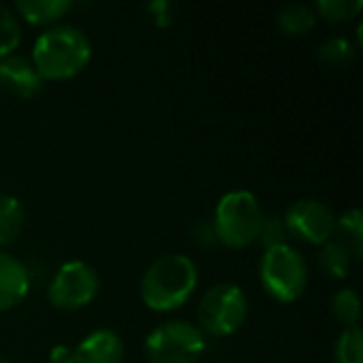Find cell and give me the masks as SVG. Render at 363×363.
<instances>
[{
    "label": "cell",
    "instance_id": "obj_1",
    "mask_svg": "<svg viewBox=\"0 0 363 363\" xmlns=\"http://www.w3.org/2000/svg\"><path fill=\"white\" fill-rule=\"evenodd\" d=\"M198 285V268L194 259L170 253L155 259L140 283L143 302L155 313H168L183 306Z\"/></svg>",
    "mask_w": 363,
    "mask_h": 363
},
{
    "label": "cell",
    "instance_id": "obj_2",
    "mask_svg": "<svg viewBox=\"0 0 363 363\" xmlns=\"http://www.w3.org/2000/svg\"><path fill=\"white\" fill-rule=\"evenodd\" d=\"M91 60L87 34L74 26H55L43 32L32 49V64L40 79H70Z\"/></svg>",
    "mask_w": 363,
    "mask_h": 363
},
{
    "label": "cell",
    "instance_id": "obj_3",
    "mask_svg": "<svg viewBox=\"0 0 363 363\" xmlns=\"http://www.w3.org/2000/svg\"><path fill=\"white\" fill-rule=\"evenodd\" d=\"M264 223V213L257 198L251 191L238 189L225 194L215 211V234L217 238L232 247L240 249L257 240Z\"/></svg>",
    "mask_w": 363,
    "mask_h": 363
},
{
    "label": "cell",
    "instance_id": "obj_4",
    "mask_svg": "<svg viewBox=\"0 0 363 363\" xmlns=\"http://www.w3.org/2000/svg\"><path fill=\"white\" fill-rule=\"evenodd\" d=\"M264 289L279 302L298 300L308 285V266L302 253L289 245L268 249L259 264Z\"/></svg>",
    "mask_w": 363,
    "mask_h": 363
},
{
    "label": "cell",
    "instance_id": "obj_5",
    "mask_svg": "<svg viewBox=\"0 0 363 363\" xmlns=\"http://www.w3.org/2000/svg\"><path fill=\"white\" fill-rule=\"evenodd\" d=\"M249 315L245 291L234 283H219L208 289L198 304V321L211 336H232Z\"/></svg>",
    "mask_w": 363,
    "mask_h": 363
},
{
    "label": "cell",
    "instance_id": "obj_6",
    "mask_svg": "<svg viewBox=\"0 0 363 363\" xmlns=\"http://www.w3.org/2000/svg\"><path fill=\"white\" fill-rule=\"evenodd\" d=\"M206 351V338L200 328L187 321H168L155 328L145 342L151 363H198Z\"/></svg>",
    "mask_w": 363,
    "mask_h": 363
},
{
    "label": "cell",
    "instance_id": "obj_7",
    "mask_svg": "<svg viewBox=\"0 0 363 363\" xmlns=\"http://www.w3.org/2000/svg\"><path fill=\"white\" fill-rule=\"evenodd\" d=\"M100 289L98 274L85 262H66L47 289L49 302L60 311H79L87 306Z\"/></svg>",
    "mask_w": 363,
    "mask_h": 363
},
{
    "label": "cell",
    "instance_id": "obj_8",
    "mask_svg": "<svg viewBox=\"0 0 363 363\" xmlns=\"http://www.w3.org/2000/svg\"><path fill=\"white\" fill-rule=\"evenodd\" d=\"M283 223L287 228V234L311 245H325L336 228V219L330 206L313 198L294 202L287 208Z\"/></svg>",
    "mask_w": 363,
    "mask_h": 363
},
{
    "label": "cell",
    "instance_id": "obj_9",
    "mask_svg": "<svg viewBox=\"0 0 363 363\" xmlns=\"http://www.w3.org/2000/svg\"><path fill=\"white\" fill-rule=\"evenodd\" d=\"M0 87L21 98H32L40 91L43 79L32 60L23 55H6L0 57Z\"/></svg>",
    "mask_w": 363,
    "mask_h": 363
},
{
    "label": "cell",
    "instance_id": "obj_10",
    "mask_svg": "<svg viewBox=\"0 0 363 363\" xmlns=\"http://www.w3.org/2000/svg\"><path fill=\"white\" fill-rule=\"evenodd\" d=\"M30 291V274L26 266L0 251V313L15 308Z\"/></svg>",
    "mask_w": 363,
    "mask_h": 363
},
{
    "label": "cell",
    "instance_id": "obj_11",
    "mask_svg": "<svg viewBox=\"0 0 363 363\" xmlns=\"http://www.w3.org/2000/svg\"><path fill=\"white\" fill-rule=\"evenodd\" d=\"M123 355V340L111 330H98L74 349V363H121Z\"/></svg>",
    "mask_w": 363,
    "mask_h": 363
},
{
    "label": "cell",
    "instance_id": "obj_12",
    "mask_svg": "<svg viewBox=\"0 0 363 363\" xmlns=\"http://www.w3.org/2000/svg\"><path fill=\"white\" fill-rule=\"evenodd\" d=\"M15 6L26 21L34 26H47L64 17L72 9V2L68 0H17Z\"/></svg>",
    "mask_w": 363,
    "mask_h": 363
},
{
    "label": "cell",
    "instance_id": "obj_13",
    "mask_svg": "<svg viewBox=\"0 0 363 363\" xmlns=\"http://www.w3.org/2000/svg\"><path fill=\"white\" fill-rule=\"evenodd\" d=\"M334 232L338 234V240L353 259H359L363 253V215L359 208L347 211L338 221Z\"/></svg>",
    "mask_w": 363,
    "mask_h": 363
},
{
    "label": "cell",
    "instance_id": "obj_14",
    "mask_svg": "<svg viewBox=\"0 0 363 363\" xmlns=\"http://www.w3.org/2000/svg\"><path fill=\"white\" fill-rule=\"evenodd\" d=\"M279 28L289 36L306 34L315 28V11L302 2L285 4L279 11Z\"/></svg>",
    "mask_w": 363,
    "mask_h": 363
},
{
    "label": "cell",
    "instance_id": "obj_15",
    "mask_svg": "<svg viewBox=\"0 0 363 363\" xmlns=\"http://www.w3.org/2000/svg\"><path fill=\"white\" fill-rule=\"evenodd\" d=\"M23 228V208L17 198L0 196V247L15 240Z\"/></svg>",
    "mask_w": 363,
    "mask_h": 363
},
{
    "label": "cell",
    "instance_id": "obj_16",
    "mask_svg": "<svg viewBox=\"0 0 363 363\" xmlns=\"http://www.w3.org/2000/svg\"><path fill=\"white\" fill-rule=\"evenodd\" d=\"M351 262H353V257L349 255V251L336 240L325 242V247L319 255V264H321L323 272L334 279H347L349 270H351Z\"/></svg>",
    "mask_w": 363,
    "mask_h": 363
},
{
    "label": "cell",
    "instance_id": "obj_17",
    "mask_svg": "<svg viewBox=\"0 0 363 363\" xmlns=\"http://www.w3.org/2000/svg\"><path fill=\"white\" fill-rule=\"evenodd\" d=\"M332 313L338 321H342L347 328H355L362 317V302L359 296L353 289H340L332 298Z\"/></svg>",
    "mask_w": 363,
    "mask_h": 363
},
{
    "label": "cell",
    "instance_id": "obj_18",
    "mask_svg": "<svg viewBox=\"0 0 363 363\" xmlns=\"http://www.w3.org/2000/svg\"><path fill=\"white\" fill-rule=\"evenodd\" d=\"M334 363H363V334L357 325L347 328L338 338Z\"/></svg>",
    "mask_w": 363,
    "mask_h": 363
},
{
    "label": "cell",
    "instance_id": "obj_19",
    "mask_svg": "<svg viewBox=\"0 0 363 363\" xmlns=\"http://www.w3.org/2000/svg\"><path fill=\"white\" fill-rule=\"evenodd\" d=\"M319 60L328 66H345L351 64L355 57V47L351 45L349 38L345 36H334L328 38L321 47H319Z\"/></svg>",
    "mask_w": 363,
    "mask_h": 363
},
{
    "label": "cell",
    "instance_id": "obj_20",
    "mask_svg": "<svg viewBox=\"0 0 363 363\" xmlns=\"http://www.w3.org/2000/svg\"><path fill=\"white\" fill-rule=\"evenodd\" d=\"M315 9L325 21L340 23V21L355 17L362 11L363 0H319Z\"/></svg>",
    "mask_w": 363,
    "mask_h": 363
},
{
    "label": "cell",
    "instance_id": "obj_21",
    "mask_svg": "<svg viewBox=\"0 0 363 363\" xmlns=\"http://www.w3.org/2000/svg\"><path fill=\"white\" fill-rule=\"evenodd\" d=\"M21 40V28L15 15L0 4V57H6Z\"/></svg>",
    "mask_w": 363,
    "mask_h": 363
},
{
    "label": "cell",
    "instance_id": "obj_22",
    "mask_svg": "<svg viewBox=\"0 0 363 363\" xmlns=\"http://www.w3.org/2000/svg\"><path fill=\"white\" fill-rule=\"evenodd\" d=\"M257 238H262L266 251L274 249V247H281V245H287V228H285L283 219H277V217L264 219Z\"/></svg>",
    "mask_w": 363,
    "mask_h": 363
},
{
    "label": "cell",
    "instance_id": "obj_23",
    "mask_svg": "<svg viewBox=\"0 0 363 363\" xmlns=\"http://www.w3.org/2000/svg\"><path fill=\"white\" fill-rule=\"evenodd\" d=\"M49 362L51 363H74V351L64 347V345H57L51 349V355H49Z\"/></svg>",
    "mask_w": 363,
    "mask_h": 363
},
{
    "label": "cell",
    "instance_id": "obj_24",
    "mask_svg": "<svg viewBox=\"0 0 363 363\" xmlns=\"http://www.w3.org/2000/svg\"><path fill=\"white\" fill-rule=\"evenodd\" d=\"M170 9H172V4H168V2H153V4H149V11L153 13V17L157 19L160 26H166L170 21Z\"/></svg>",
    "mask_w": 363,
    "mask_h": 363
},
{
    "label": "cell",
    "instance_id": "obj_25",
    "mask_svg": "<svg viewBox=\"0 0 363 363\" xmlns=\"http://www.w3.org/2000/svg\"><path fill=\"white\" fill-rule=\"evenodd\" d=\"M0 363H11V362H6V359H0Z\"/></svg>",
    "mask_w": 363,
    "mask_h": 363
}]
</instances>
